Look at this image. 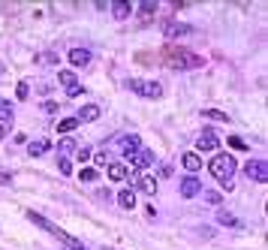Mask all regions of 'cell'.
<instances>
[{
  "instance_id": "d6986e66",
  "label": "cell",
  "mask_w": 268,
  "mask_h": 250,
  "mask_svg": "<svg viewBox=\"0 0 268 250\" xmlns=\"http://www.w3.org/2000/svg\"><path fill=\"white\" fill-rule=\"evenodd\" d=\"M118 202H121V208H136V193L133 190H121V196H118Z\"/></svg>"
},
{
  "instance_id": "277c9868",
  "label": "cell",
  "mask_w": 268,
  "mask_h": 250,
  "mask_svg": "<svg viewBox=\"0 0 268 250\" xmlns=\"http://www.w3.org/2000/svg\"><path fill=\"white\" fill-rule=\"evenodd\" d=\"M190 33H196L190 24H184V21H166L163 24V37L172 43V40H181V37H190Z\"/></svg>"
},
{
  "instance_id": "3957f363",
  "label": "cell",
  "mask_w": 268,
  "mask_h": 250,
  "mask_svg": "<svg viewBox=\"0 0 268 250\" xmlns=\"http://www.w3.org/2000/svg\"><path fill=\"white\" fill-rule=\"evenodd\" d=\"M130 91L145 97V100H160L163 97V88L157 82H145V79H130Z\"/></svg>"
},
{
  "instance_id": "f1b7e54d",
  "label": "cell",
  "mask_w": 268,
  "mask_h": 250,
  "mask_svg": "<svg viewBox=\"0 0 268 250\" xmlns=\"http://www.w3.org/2000/svg\"><path fill=\"white\" fill-rule=\"evenodd\" d=\"M205 202H208V205H220V202H223V196H220V193H214V190H208V193H205Z\"/></svg>"
},
{
  "instance_id": "8fae6325",
  "label": "cell",
  "mask_w": 268,
  "mask_h": 250,
  "mask_svg": "<svg viewBox=\"0 0 268 250\" xmlns=\"http://www.w3.org/2000/svg\"><path fill=\"white\" fill-rule=\"evenodd\" d=\"M199 190H202V184L196 181V178H184V181H181V196H199Z\"/></svg>"
},
{
  "instance_id": "4316f807",
  "label": "cell",
  "mask_w": 268,
  "mask_h": 250,
  "mask_svg": "<svg viewBox=\"0 0 268 250\" xmlns=\"http://www.w3.org/2000/svg\"><path fill=\"white\" fill-rule=\"evenodd\" d=\"M15 97H18V100H27V97H30V85H27V82H18Z\"/></svg>"
},
{
  "instance_id": "f546056e",
  "label": "cell",
  "mask_w": 268,
  "mask_h": 250,
  "mask_svg": "<svg viewBox=\"0 0 268 250\" xmlns=\"http://www.w3.org/2000/svg\"><path fill=\"white\" fill-rule=\"evenodd\" d=\"M69 151H75V142L72 139H63L60 142V154H69Z\"/></svg>"
},
{
  "instance_id": "9c48e42d",
  "label": "cell",
  "mask_w": 268,
  "mask_h": 250,
  "mask_svg": "<svg viewBox=\"0 0 268 250\" xmlns=\"http://www.w3.org/2000/svg\"><path fill=\"white\" fill-rule=\"evenodd\" d=\"M121 151H124L127 157H133L136 151H142V142H139V136H136V133H133V136H124V139H121Z\"/></svg>"
},
{
  "instance_id": "484cf974",
  "label": "cell",
  "mask_w": 268,
  "mask_h": 250,
  "mask_svg": "<svg viewBox=\"0 0 268 250\" xmlns=\"http://www.w3.org/2000/svg\"><path fill=\"white\" fill-rule=\"evenodd\" d=\"M91 160L97 163V166H108L111 160H108V151H97V154H91Z\"/></svg>"
},
{
  "instance_id": "83f0119b",
  "label": "cell",
  "mask_w": 268,
  "mask_h": 250,
  "mask_svg": "<svg viewBox=\"0 0 268 250\" xmlns=\"http://www.w3.org/2000/svg\"><path fill=\"white\" fill-rule=\"evenodd\" d=\"M229 145H232L235 151H247V142H244V139H238V136H232V139H229Z\"/></svg>"
},
{
  "instance_id": "1f68e13d",
  "label": "cell",
  "mask_w": 268,
  "mask_h": 250,
  "mask_svg": "<svg viewBox=\"0 0 268 250\" xmlns=\"http://www.w3.org/2000/svg\"><path fill=\"white\" fill-rule=\"evenodd\" d=\"M91 160V148H79V163H88Z\"/></svg>"
},
{
  "instance_id": "e0dca14e",
  "label": "cell",
  "mask_w": 268,
  "mask_h": 250,
  "mask_svg": "<svg viewBox=\"0 0 268 250\" xmlns=\"http://www.w3.org/2000/svg\"><path fill=\"white\" fill-rule=\"evenodd\" d=\"M49 151V142L46 139H36V142H30V145H27V154L30 157H43Z\"/></svg>"
},
{
  "instance_id": "d4e9b609",
  "label": "cell",
  "mask_w": 268,
  "mask_h": 250,
  "mask_svg": "<svg viewBox=\"0 0 268 250\" xmlns=\"http://www.w3.org/2000/svg\"><path fill=\"white\" fill-rule=\"evenodd\" d=\"M202 115H205V118H211V121H229V115H226V112H220V109H205Z\"/></svg>"
},
{
  "instance_id": "7c38bea8",
  "label": "cell",
  "mask_w": 268,
  "mask_h": 250,
  "mask_svg": "<svg viewBox=\"0 0 268 250\" xmlns=\"http://www.w3.org/2000/svg\"><path fill=\"white\" fill-rule=\"evenodd\" d=\"M130 163H133L136 169H148L151 163H154V154H151V151H136V154L130 157Z\"/></svg>"
},
{
  "instance_id": "6da1fadb",
  "label": "cell",
  "mask_w": 268,
  "mask_h": 250,
  "mask_svg": "<svg viewBox=\"0 0 268 250\" xmlns=\"http://www.w3.org/2000/svg\"><path fill=\"white\" fill-rule=\"evenodd\" d=\"M160 60H163L166 66H172V69H199V66H205V57L193 54L190 49H184V46H178V43L163 46Z\"/></svg>"
},
{
  "instance_id": "ffe728a7",
  "label": "cell",
  "mask_w": 268,
  "mask_h": 250,
  "mask_svg": "<svg viewBox=\"0 0 268 250\" xmlns=\"http://www.w3.org/2000/svg\"><path fill=\"white\" fill-rule=\"evenodd\" d=\"M12 121V102L9 100H0V124Z\"/></svg>"
},
{
  "instance_id": "836d02e7",
  "label": "cell",
  "mask_w": 268,
  "mask_h": 250,
  "mask_svg": "<svg viewBox=\"0 0 268 250\" xmlns=\"http://www.w3.org/2000/svg\"><path fill=\"white\" fill-rule=\"evenodd\" d=\"M36 60H43V63H57V57H54V54H40Z\"/></svg>"
},
{
  "instance_id": "cb8c5ba5",
  "label": "cell",
  "mask_w": 268,
  "mask_h": 250,
  "mask_svg": "<svg viewBox=\"0 0 268 250\" xmlns=\"http://www.w3.org/2000/svg\"><path fill=\"white\" fill-rule=\"evenodd\" d=\"M79 181H82V184H85V181H88V184H91V181H97V169H94V166L82 169V172H79Z\"/></svg>"
},
{
  "instance_id": "ba28073f",
  "label": "cell",
  "mask_w": 268,
  "mask_h": 250,
  "mask_svg": "<svg viewBox=\"0 0 268 250\" xmlns=\"http://www.w3.org/2000/svg\"><path fill=\"white\" fill-rule=\"evenodd\" d=\"M196 145H199V151H214V148L220 145V139H217V133H214V130H205V133L199 136Z\"/></svg>"
},
{
  "instance_id": "44dd1931",
  "label": "cell",
  "mask_w": 268,
  "mask_h": 250,
  "mask_svg": "<svg viewBox=\"0 0 268 250\" xmlns=\"http://www.w3.org/2000/svg\"><path fill=\"white\" fill-rule=\"evenodd\" d=\"M75 127H79V118H63V121H57V133H72Z\"/></svg>"
},
{
  "instance_id": "603a6c76",
  "label": "cell",
  "mask_w": 268,
  "mask_h": 250,
  "mask_svg": "<svg viewBox=\"0 0 268 250\" xmlns=\"http://www.w3.org/2000/svg\"><path fill=\"white\" fill-rule=\"evenodd\" d=\"M154 12H157V3H154V0H145V3L139 6V15H142V18H151Z\"/></svg>"
},
{
  "instance_id": "d590c367",
  "label": "cell",
  "mask_w": 268,
  "mask_h": 250,
  "mask_svg": "<svg viewBox=\"0 0 268 250\" xmlns=\"http://www.w3.org/2000/svg\"><path fill=\"white\" fill-rule=\"evenodd\" d=\"M103 250H114V247H103Z\"/></svg>"
},
{
  "instance_id": "7402d4cb",
  "label": "cell",
  "mask_w": 268,
  "mask_h": 250,
  "mask_svg": "<svg viewBox=\"0 0 268 250\" xmlns=\"http://www.w3.org/2000/svg\"><path fill=\"white\" fill-rule=\"evenodd\" d=\"M217 220H220L223 226H241L238 217H235V214H229V211H220V214H217Z\"/></svg>"
},
{
  "instance_id": "8992f818",
  "label": "cell",
  "mask_w": 268,
  "mask_h": 250,
  "mask_svg": "<svg viewBox=\"0 0 268 250\" xmlns=\"http://www.w3.org/2000/svg\"><path fill=\"white\" fill-rule=\"evenodd\" d=\"M57 82L66 88L69 97H79V94H82V85H79V79H75L72 69H60V73H57Z\"/></svg>"
},
{
  "instance_id": "5bb4252c",
  "label": "cell",
  "mask_w": 268,
  "mask_h": 250,
  "mask_svg": "<svg viewBox=\"0 0 268 250\" xmlns=\"http://www.w3.org/2000/svg\"><path fill=\"white\" fill-rule=\"evenodd\" d=\"M111 12H114V18H130L133 3H127V0H114V3H111Z\"/></svg>"
},
{
  "instance_id": "e575fe53",
  "label": "cell",
  "mask_w": 268,
  "mask_h": 250,
  "mask_svg": "<svg viewBox=\"0 0 268 250\" xmlns=\"http://www.w3.org/2000/svg\"><path fill=\"white\" fill-rule=\"evenodd\" d=\"M6 136V124H0V139H3Z\"/></svg>"
},
{
  "instance_id": "4fadbf2b",
  "label": "cell",
  "mask_w": 268,
  "mask_h": 250,
  "mask_svg": "<svg viewBox=\"0 0 268 250\" xmlns=\"http://www.w3.org/2000/svg\"><path fill=\"white\" fill-rule=\"evenodd\" d=\"M136 187H139L142 193H148V196H151V193H157V178H151V175H142L139 181H136Z\"/></svg>"
},
{
  "instance_id": "52a82bcc",
  "label": "cell",
  "mask_w": 268,
  "mask_h": 250,
  "mask_svg": "<svg viewBox=\"0 0 268 250\" xmlns=\"http://www.w3.org/2000/svg\"><path fill=\"white\" fill-rule=\"evenodd\" d=\"M27 220H33L36 226H43L46 232H52V235H54V238H60V241H63V235H66V232H63L60 226H54L52 220H46V217H40V214H36V211H27Z\"/></svg>"
},
{
  "instance_id": "4dcf8cb0",
  "label": "cell",
  "mask_w": 268,
  "mask_h": 250,
  "mask_svg": "<svg viewBox=\"0 0 268 250\" xmlns=\"http://www.w3.org/2000/svg\"><path fill=\"white\" fill-rule=\"evenodd\" d=\"M57 166H60V172H63V175H69V172H72V166H69V160H66V157H60V160H57Z\"/></svg>"
},
{
  "instance_id": "9a60e30c",
  "label": "cell",
  "mask_w": 268,
  "mask_h": 250,
  "mask_svg": "<svg viewBox=\"0 0 268 250\" xmlns=\"http://www.w3.org/2000/svg\"><path fill=\"white\" fill-rule=\"evenodd\" d=\"M106 169H108L111 181H124V178H127V166H124V163H108Z\"/></svg>"
},
{
  "instance_id": "30bf717a",
  "label": "cell",
  "mask_w": 268,
  "mask_h": 250,
  "mask_svg": "<svg viewBox=\"0 0 268 250\" xmlns=\"http://www.w3.org/2000/svg\"><path fill=\"white\" fill-rule=\"evenodd\" d=\"M69 63L72 66H88L91 63V51L88 49H72L69 51Z\"/></svg>"
},
{
  "instance_id": "2e32d148",
  "label": "cell",
  "mask_w": 268,
  "mask_h": 250,
  "mask_svg": "<svg viewBox=\"0 0 268 250\" xmlns=\"http://www.w3.org/2000/svg\"><path fill=\"white\" fill-rule=\"evenodd\" d=\"M181 163H184V169H187V172H199V169H202V160H199V154H193V151L184 154V160H181Z\"/></svg>"
},
{
  "instance_id": "d6a6232c",
  "label": "cell",
  "mask_w": 268,
  "mask_h": 250,
  "mask_svg": "<svg viewBox=\"0 0 268 250\" xmlns=\"http://www.w3.org/2000/svg\"><path fill=\"white\" fill-rule=\"evenodd\" d=\"M0 184H3V187H9V184H12V175H6V172H0Z\"/></svg>"
},
{
  "instance_id": "ac0fdd59",
  "label": "cell",
  "mask_w": 268,
  "mask_h": 250,
  "mask_svg": "<svg viewBox=\"0 0 268 250\" xmlns=\"http://www.w3.org/2000/svg\"><path fill=\"white\" fill-rule=\"evenodd\" d=\"M97 118H100V105H85V109L79 112V124H82V121L91 124V121H97Z\"/></svg>"
},
{
  "instance_id": "7a4b0ae2",
  "label": "cell",
  "mask_w": 268,
  "mask_h": 250,
  "mask_svg": "<svg viewBox=\"0 0 268 250\" xmlns=\"http://www.w3.org/2000/svg\"><path fill=\"white\" fill-rule=\"evenodd\" d=\"M235 157L232 154H214V160L208 163V172L217 178V181H223V184H229L232 181V172H235Z\"/></svg>"
},
{
  "instance_id": "5b68a950",
  "label": "cell",
  "mask_w": 268,
  "mask_h": 250,
  "mask_svg": "<svg viewBox=\"0 0 268 250\" xmlns=\"http://www.w3.org/2000/svg\"><path fill=\"white\" fill-rule=\"evenodd\" d=\"M244 172H247L250 181H256V184H265V181H268V163H265V160H253V163H247Z\"/></svg>"
}]
</instances>
